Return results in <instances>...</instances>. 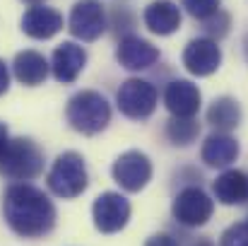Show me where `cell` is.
<instances>
[{"mask_svg":"<svg viewBox=\"0 0 248 246\" xmlns=\"http://www.w3.org/2000/svg\"><path fill=\"white\" fill-rule=\"evenodd\" d=\"M2 215L10 230L24 239L46 237L56 227V208L48 196L29 183H15L2 196Z\"/></svg>","mask_w":248,"mask_h":246,"instance_id":"obj_1","label":"cell"},{"mask_svg":"<svg viewBox=\"0 0 248 246\" xmlns=\"http://www.w3.org/2000/svg\"><path fill=\"white\" fill-rule=\"evenodd\" d=\"M65 116L78 133L96 135L111 123V104L106 101L104 94L94 89H82L68 101Z\"/></svg>","mask_w":248,"mask_h":246,"instance_id":"obj_2","label":"cell"},{"mask_svg":"<svg viewBox=\"0 0 248 246\" xmlns=\"http://www.w3.org/2000/svg\"><path fill=\"white\" fill-rule=\"evenodd\" d=\"M89 183L84 157L78 152H63L48 171V188L58 198H78Z\"/></svg>","mask_w":248,"mask_h":246,"instance_id":"obj_3","label":"cell"},{"mask_svg":"<svg viewBox=\"0 0 248 246\" xmlns=\"http://www.w3.org/2000/svg\"><path fill=\"white\" fill-rule=\"evenodd\" d=\"M0 171L15 181L36 179L44 171V152L36 148V143H31L27 138L10 140V145L0 160Z\"/></svg>","mask_w":248,"mask_h":246,"instance_id":"obj_4","label":"cell"},{"mask_svg":"<svg viewBox=\"0 0 248 246\" xmlns=\"http://www.w3.org/2000/svg\"><path fill=\"white\" fill-rule=\"evenodd\" d=\"M157 101H159V94H157V87L147 80H140V78H130L121 84L118 94H116V104L121 109L123 116L133 118V121H145L155 114L157 109Z\"/></svg>","mask_w":248,"mask_h":246,"instance_id":"obj_5","label":"cell"},{"mask_svg":"<svg viewBox=\"0 0 248 246\" xmlns=\"http://www.w3.org/2000/svg\"><path fill=\"white\" fill-rule=\"evenodd\" d=\"M171 213H173L176 222L183 227H202L210 222V217L215 213V200L200 186H188L176 196Z\"/></svg>","mask_w":248,"mask_h":246,"instance_id":"obj_6","label":"cell"},{"mask_svg":"<svg viewBox=\"0 0 248 246\" xmlns=\"http://www.w3.org/2000/svg\"><path fill=\"white\" fill-rule=\"evenodd\" d=\"M130 203L125 196L116 193V191H106L101 193L94 205H92V217H94V227L101 234H116L121 232L128 220H130Z\"/></svg>","mask_w":248,"mask_h":246,"instance_id":"obj_7","label":"cell"},{"mask_svg":"<svg viewBox=\"0 0 248 246\" xmlns=\"http://www.w3.org/2000/svg\"><path fill=\"white\" fill-rule=\"evenodd\" d=\"M113 179H116V183L123 188V191H128V193H138V191H142L147 183H150V179H152V162H150V157L145 155V152H140V150H128V152H123L116 162H113Z\"/></svg>","mask_w":248,"mask_h":246,"instance_id":"obj_8","label":"cell"},{"mask_svg":"<svg viewBox=\"0 0 248 246\" xmlns=\"http://www.w3.org/2000/svg\"><path fill=\"white\" fill-rule=\"evenodd\" d=\"M222 66V49L215 39L200 36L186 44L183 49V68L195 78H207L217 73Z\"/></svg>","mask_w":248,"mask_h":246,"instance_id":"obj_9","label":"cell"},{"mask_svg":"<svg viewBox=\"0 0 248 246\" xmlns=\"http://www.w3.org/2000/svg\"><path fill=\"white\" fill-rule=\"evenodd\" d=\"M68 29L80 41H96L106 29V12L96 0H80L70 10Z\"/></svg>","mask_w":248,"mask_h":246,"instance_id":"obj_10","label":"cell"},{"mask_svg":"<svg viewBox=\"0 0 248 246\" xmlns=\"http://www.w3.org/2000/svg\"><path fill=\"white\" fill-rule=\"evenodd\" d=\"M116 58L125 70H147L159 61V49L142 36H123L116 49Z\"/></svg>","mask_w":248,"mask_h":246,"instance_id":"obj_11","label":"cell"},{"mask_svg":"<svg viewBox=\"0 0 248 246\" xmlns=\"http://www.w3.org/2000/svg\"><path fill=\"white\" fill-rule=\"evenodd\" d=\"M202 94L190 80H173L164 89V106L176 118H193L200 111Z\"/></svg>","mask_w":248,"mask_h":246,"instance_id":"obj_12","label":"cell"},{"mask_svg":"<svg viewBox=\"0 0 248 246\" xmlns=\"http://www.w3.org/2000/svg\"><path fill=\"white\" fill-rule=\"evenodd\" d=\"M84 63H87V51L82 46H78L73 41H63L61 46H56L53 58H51L53 78L63 84H70L84 70Z\"/></svg>","mask_w":248,"mask_h":246,"instance_id":"obj_13","label":"cell"},{"mask_svg":"<svg viewBox=\"0 0 248 246\" xmlns=\"http://www.w3.org/2000/svg\"><path fill=\"white\" fill-rule=\"evenodd\" d=\"M241 148L236 143V138H232L229 133H212L205 138L202 143V150H200V157L202 162L212 169H229L232 164L236 162Z\"/></svg>","mask_w":248,"mask_h":246,"instance_id":"obj_14","label":"cell"},{"mask_svg":"<svg viewBox=\"0 0 248 246\" xmlns=\"http://www.w3.org/2000/svg\"><path fill=\"white\" fill-rule=\"evenodd\" d=\"M63 29V15L53 7L34 5L22 17V32L31 39H51Z\"/></svg>","mask_w":248,"mask_h":246,"instance_id":"obj_15","label":"cell"},{"mask_svg":"<svg viewBox=\"0 0 248 246\" xmlns=\"http://www.w3.org/2000/svg\"><path fill=\"white\" fill-rule=\"evenodd\" d=\"M145 27L157 34V36H169L181 27V7L173 0H152L145 12H142Z\"/></svg>","mask_w":248,"mask_h":246,"instance_id":"obj_16","label":"cell"},{"mask_svg":"<svg viewBox=\"0 0 248 246\" xmlns=\"http://www.w3.org/2000/svg\"><path fill=\"white\" fill-rule=\"evenodd\" d=\"M212 193L222 205H244L248 200V174L241 169H224L215 179Z\"/></svg>","mask_w":248,"mask_h":246,"instance_id":"obj_17","label":"cell"},{"mask_svg":"<svg viewBox=\"0 0 248 246\" xmlns=\"http://www.w3.org/2000/svg\"><path fill=\"white\" fill-rule=\"evenodd\" d=\"M207 123L219 133H229L241 123V104L234 97H217L207 109Z\"/></svg>","mask_w":248,"mask_h":246,"instance_id":"obj_18","label":"cell"},{"mask_svg":"<svg viewBox=\"0 0 248 246\" xmlns=\"http://www.w3.org/2000/svg\"><path fill=\"white\" fill-rule=\"evenodd\" d=\"M12 70H15V78L27 84V87H36L46 80L48 75V63L41 53L36 51H22L17 53L15 63H12Z\"/></svg>","mask_w":248,"mask_h":246,"instance_id":"obj_19","label":"cell"},{"mask_svg":"<svg viewBox=\"0 0 248 246\" xmlns=\"http://www.w3.org/2000/svg\"><path fill=\"white\" fill-rule=\"evenodd\" d=\"M200 135V123L195 118H171L166 123V138L173 145H190Z\"/></svg>","mask_w":248,"mask_h":246,"instance_id":"obj_20","label":"cell"},{"mask_svg":"<svg viewBox=\"0 0 248 246\" xmlns=\"http://www.w3.org/2000/svg\"><path fill=\"white\" fill-rule=\"evenodd\" d=\"M219 5H222V0H181V7L190 17L200 19V22H205L212 15H217L219 12Z\"/></svg>","mask_w":248,"mask_h":246,"instance_id":"obj_21","label":"cell"},{"mask_svg":"<svg viewBox=\"0 0 248 246\" xmlns=\"http://www.w3.org/2000/svg\"><path fill=\"white\" fill-rule=\"evenodd\" d=\"M219 246H248V217L244 222H236L224 230Z\"/></svg>","mask_w":248,"mask_h":246,"instance_id":"obj_22","label":"cell"},{"mask_svg":"<svg viewBox=\"0 0 248 246\" xmlns=\"http://www.w3.org/2000/svg\"><path fill=\"white\" fill-rule=\"evenodd\" d=\"M205 32L210 34V39H222L229 32V15H224L222 10L217 15H212L210 19H205Z\"/></svg>","mask_w":248,"mask_h":246,"instance_id":"obj_23","label":"cell"},{"mask_svg":"<svg viewBox=\"0 0 248 246\" xmlns=\"http://www.w3.org/2000/svg\"><path fill=\"white\" fill-rule=\"evenodd\" d=\"M145 246H178V242L171 237V234H152Z\"/></svg>","mask_w":248,"mask_h":246,"instance_id":"obj_24","label":"cell"},{"mask_svg":"<svg viewBox=\"0 0 248 246\" xmlns=\"http://www.w3.org/2000/svg\"><path fill=\"white\" fill-rule=\"evenodd\" d=\"M7 87H10V73H7L5 61H0V94H5Z\"/></svg>","mask_w":248,"mask_h":246,"instance_id":"obj_25","label":"cell"},{"mask_svg":"<svg viewBox=\"0 0 248 246\" xmlns=\"http://www.w3.org/2000/svg\"><path fill=\"white\" fill-rule=\"evenodd\" d=\"M7 145H10V133H7V126H5V123H0V160H2V155H5Z\"/></svg>","mask_w":248,"mask_h":246,"instance_id":"obj_26","label":"cell"},{"mask_svg":"<svg viewBox=\"0 0 248 246\" xmlns=\"http://www.w3.org/2000/svg\"><path fill=\"white\" fill-rule=\"evenodd\" d=\"M244 56H246V63H248V34L244 36Z\"/></svg>","mask_w":248,"mask_h":246,"instance_id":"obj_27","label":"cell"},{"mask_svg":"<svg viewBox=\"0 0 248 246\" xmlns=\"http://www.w3.org/2000/svg\"><path fill=\"white\" fill-rule=\"evenodd\" d=\"M193 246H215L212 242H207V239H200V242H195Z\"/></svg>","mask_w":248,"mask_h":246,"instance_id":"obj_28","label":"cell"},{"mask_svg":"<svg viewBox=\"0 0 248 246\" xmlns=\"http://www.w3.org/2000/svg\"><path fill=\"white\" fill-rule=\"evenodd\" d=\"M24 2H31V5H36V2H41V0H24Z\"/></svg>","mask_w":248,"mask_h":246,"instance_id":"obj_29","label":"cell"}]
</instances>
